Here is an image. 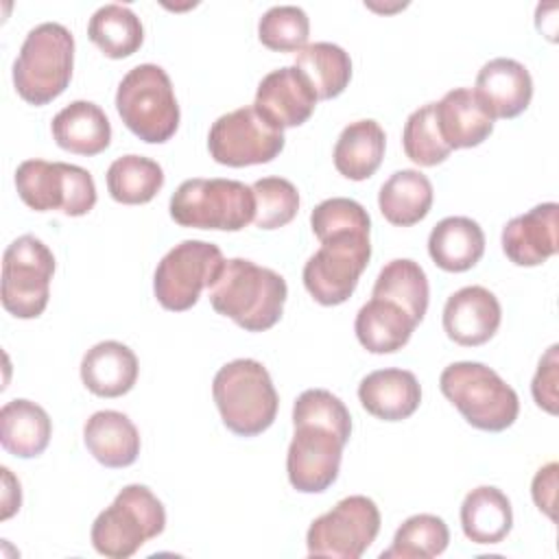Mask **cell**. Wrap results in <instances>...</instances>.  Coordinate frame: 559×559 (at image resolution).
Returning <instances> with one entry per match:
<instances>
[{"label":"cell","instance_id":"obj_11","mask_svg":"<svg viewBox=\"0 0 559 559\" xmlns=\"http://www.w3.org/2000/svg\"><path fill=\"white\" fill-rule=\"evenodd\" d=\"M223 266V251L214 242L181 240L159 260L153 275V293L166 310H190L201 290L212 288Z\"/></svg>","mask_w":559,"mask_h":559},{"label":"cell","instance_id":"obj_32","mask_svg":"<svg viewBox=\"0 0 559 559\" xmlns=\"http://www.w3.org/2000/svg\"><path fill=\"white\" fill-rule=\"evenodd\" d=\"M87 37L109 59L131 57L144 41L140 17L124 4H103L87 24Z\"/></svg>","mask_w":559,"mask_h":559},{"label":"cell","instance_id":"obj_14","mask_svg":"<svg viewBox=\"0 0 559 559\" xmlns=\"http://www.w3.org/2000/svg\"><path fill=\"white\" fill-rule=\"evenodd\" d=\"M345 441L330 428L317 424H295V435L286 454L290 485L301 493H321L341 469Z\"/></svg>","mask_w":559,"mask_h":559},{"label":"cell","instance_id":"obj_27","mask_svg":"<svg viewBox=\"0 0 559 559\" xmlns=\"http://www.w3.org/2000/svg\"><path fill=\"white\" fill-rule=\"evenodd\" d=\"M432 197V183L424 173L415 168H402L382 183L378 192V205L391 225L411 227L428 216Z\"/></svg>","mask_w":559,"mask_h":559},{"label":"cell","instance_id":"obj_3","mask_svg":"<svg viewBox=\"0 0 559 559\" xmlns=\"http://www.w3.org/2000/svg\"><path fill=\"white\" fill-rule=\"evenodd\" d=\"M72 66V33L59 22L37 24L28 31L13 63L15 92L31 105H46L66 92Z\"/></svg>","mask_w":559,"mask_h":559},{"label":"cell","instance_id":"obj_10","mask_svg":"<svg viewBox=\"0 0 559 559\" xmlns=\"http://www.w3.org/2000/svg\"><path fill=\"white\" fill-rule=\"evenodd\" d=\"M55 255L31 234L15 238L2 255V306L17 319H37L50 299Z\"/></svg>","mask_w":559,"mask_h":559},{"label":"cell","instance_id":"obj_29","mask_svg":"<svg viewBox=\"0 0 559 559\" xmlns=\"http://www.w3.org/2000/svg\"><path fill=\"white\" fill-rule=\"evenodd\" d=\"M384 146V129L376 120L365 118L349 122L334 144V166L343 177L362 181L380 168Z\"/></svg>","mask_w":559,"mask_h":559},{"label":"cell","instance_id":"obj_26","mask_svg":"<svg viewBox=\"0 0 559 559\" xmlns=\"http://www.w3.org/2000/svg\"><path fill=\"white\" fill-rule=\"evenodd\" d=\"M52 435L48 413L31 400H11L0 408V443L20 459L39 456Z\"/></svg>","mask_w":559,"mask_h":559},{"label":"cell","instance_id":"obj_4","mask_svg":"<svg viewBox=\"0 0 559 559\" xmlns=\"http://www.w3.org/2000/svg\"><path fill=\"white\" fill-rule=\"evenodd\" d=\"M441 393L478 430L500 432L513 426L520 413L518 393L487 365L461 360L439 376Z\"/></svg>","mask_w":559,"mask_h":559},{"label":"cell","instance_id":"obj_9","mask_svg":"<svg viewBox=\"0 0 559 559\" xmlns=\"http://www.w3.org/2000/svg\"><path fill=\"white\" fill-rule=\"evenodd\" d=\"M20 199L35 212L59 210L66 216H83L96 205L92 175L74 164L26 159L15 170Z\"/></svg>","mask_w":559,"mask_h":559},{"label":"cell","instance_id":"obj_24","mask_svg":"<svg viewBox=\"0 0 559 559\" xmlns=\"http://www.w3.org/2000/svg\"><path fill=\"white\" fill-rule=\"evenodd\" d=\"M90 454L105 467H129L140 454V432L120 411H98L83 426Z\"/></svg>","mask_w":559,"mask_h":559},{"label":"cell","instance_id":"obj_23","mask_svg":"<svg viewBox=\"0 0 559 559\" xmlns=\"http://www.w3.org/2000/svg\"><path fill=\"white\" fill-rule=\"evenodd\" d=\"M417 323L397 304L380 297H371L356 314L354 332L358 343L371 354H393L402 349Z\"/></svg>","mask_w":559,"mask_h":559},{"label":"cell","instance_id":"obj_41","mask_svg":"<svg viewBox=\"0 0 559 559\" xmlns=\"http://www.w3.org/2000/svg\"><path fill=\"white\" fill-rule=\"evenodd\" d=\"M557 463H548L544 467L537 469L533 485H531V493L533 500L537 504L539 511H544L550 520H555V496H557Z\"/></svg>","mask_w":559,"mask_h":559},{"label":"cell","instance_id":"obj_15","mask_svg":"<svg viewBox=\"0 0 559 559\" xmlns=\"http://www.w3.org/2000/svg\"><path fill=\"white\" fill-rule=\"evenodd\" d=\"M317 100L310 81L295 66H284L260 81L253 109L273 129L284 131L304 124L312 116Z\"/></svg>","mask_w":559,"mask_h":559},{"label":"cell","instance_id":"obj_34","mask_svg":"<svg viewBox=\"0 0 559 559\" xmlns=\"http://www.w3.org/2000/svg\"><path fill=\"white\" fill-rule=\"evenodd\" d=\"M448 524L432 513H417L402 522L393 535L391 548L382 550V559H430L448 548Z\"/></svg>","mask_w":559,"mask_h":559},{"label":"cell","instance_id":"obj_37","mask_svg":"<svg viewBox=\"0 0 559 559\" xmlns=\"http://www.w3.org/2000/svg\"><path fill=\"white\" fill-rule=\"evenodd\" d=\"M255 216L253 223L260 229H277L288 225L299 210V192L284 177H262L253 186Z\"/></svg>","mask_w":559,"mask_h":559},{"label":"cell","instance_id":"obj_2","mask_svg":"<svg viewBox=\"0 0 559 559\" xmlns=\"http://www.w3.org/2000/svg\"><path fill=\"white\" fill-rule=\"evenodd\" d=\"M212 395L223 424L238 437H255L277 417L275 384L266 367L253 358L223 365L214 376Z\"/></svg>","mask_w":559,"mask_h":559},{"label":"cell","instance_id":"obj_20","mask_svg":"<svg viewBox=\"0 0 559 559\" xmlns=\"http://www.w3.org/2000/svg\"><path fill=\"white\" fill-rule=\"evenodd\" d=\"M358 400L369 415L384 421H402L419 408L421 386L413 371L378 369L360 380Z\"/></svg>","mask_w":559,"mask_h":559},{"label":"cell","instance_id":"obj_8","mask_svg":"<svg viewBox=\"0 0 559 559\" xmlns=\"http://www.w3.org/2000/svg\"><path fill=\"white\" fill-rule=\"evenodd\" d=\"M371 229H345L323 236L321 247L304 264V286L321 306H338L352 297L371 258Z\"/></svg>","mask_w":559,"mask_h":559},{"label":"cell","instance_id":"obj_39","mask_svg":"<svg viewBox=\"0 0 559 559\" xmlns=\"http://www.w3.org/2000/svg\"><path fill=\"white\" fill-rule=\"evenodd\" d=\"M310 227L321 240L332 231L345 229H371V218L367 210L347 197H332L321 201L310 214Z\"/></svg>","mask_w":559,"mask_h":559},{"label":"cell","instance_id":"obj_33","mask_svg":"<svg viewBox=\"0 0 559 559\" xmlns=\"http://www.w3.org/2000/svg\"><path fill=\"white\" fill-rule=\"evenodd\" d=\"M164 186L162 166L144 155H122L107 168V190L124 205L148 203Z\"/></svg>","mask_w":559,"mask_h":559},{"label":"cell","instance_id":"obj_17","mask_svg":"<svg viewBox=\"0 0 559 559\" xmlns=\"http://www.w3.org/2000/svg\"><path fill=\"white\" fill-rule=\"evenodd\" d=\"M557 216L559 205L548 201L511 218L500 236L504 255L518 266L544 264L559 249Z\"/></svg>","mask_w":559,"mask_h":559},{"label":"cell","instance_id":"obj_19","mask_svg":"<svg viewBox=\"0 0 559 559\" xmlns=\"http://www.w3.org/2000/svg\"><path fill=\"white\" fill-rule=\"evenodd\" d=\"M435 120L443 142L454 151L483 144L491 135L496 118L474 90L456 87L435 103Z\"/></svg>","mask_w":559,"mask_h":559},{"label":"cell","instance_id":"obj_7","mask_svg":"<svg viewBox=\"0 0 559 559\" xmlns=\"http://www.w3.org/2000/svg\"><path fill=\"white\" fill-rule=\"evenodd\" d=\"M166 528V509L146 485H127L92 524V546L109 559L135 555Z\"/></svg>","mask_w":559,"mask_h":559},{"label":"cell","instance_id":"obj_38","mask_svg":"<svg viewBox=\"0 0 559 559\" xmlns=\"http://www.w3.org/2000/svg\"><path fill=\"white\" fill-rule=\"evenodd\" d=\"M317 424L334 430L345 443L352 437V415L341 397L325 389H308L293 404V426Z\"/></svg>","mask_w":559,"mask_h":559},{"label":"cell","instance_id":"obj_40","mask_svg":"<svg viewBox=\"0 0 559 559\" xmlns=\"http://www.w3.org/2000/svg\"><path fill=\"white\" fill-rule=\"evenodd\" d=\"M557 349L559 345H550L548 352L542 356L531 391H533V400L537 402L539 408H544L546 413L555 415L557 413Z\"/></svg>","mask_w":559,"mask_h":559},{"label":"cell","instance_id":"obj_6","mask_svg":"<svg viewBox=\"0 0 559 559\" xmlns=\"http://www.w3.org/2000/svg\"><path fill=\"white\" fill-rule=\"evenodd\" d=\"M170 218L181 227L240 231L255 216L251 186L236 179H186L170 197Z\"/></svg>","mask_w":559,"mask_h":559},{"label":"cell","instance_id":"obj_31","mask_svg":"<svg viewBox=\"0 0 559 559\" xmlns=\"http://www.w3.org/2000/svg\"><path fill=\"white\" fill-rule=\"evenodd\" d=\"M371 297L397 304L415 319V323H419L428 310L430 299L426 271L411 258L391 260L380 269Z\"/></svg>","mask_w":559,"mask_h":559},{"label":"cell","instance_id":"obj_5","mask_svg":"<svg viewBox=\"0 0 559 559\" xmlns=\"http://www.w3.org/2000/svg\"><path fill=\"white\" fill-rule=\"evenodd\" d=\"M116 109L127 129L148 144L170 140L181 116L170 76L155 63H140L122 76Z\"/></svg>","mask_w":559,"mask_h":559},{"label":"cell","instance_id":"obj_16","mask_svg":"<svg viewBox=\"0 0 559 559\" xmlns=\"http://www.w3.org/2000/svg\"><path fill=\"white\" fill-rule=\"evenodd\" d=\"M502 308L485 286H463L443 306V330L450 341L463 347L487 343L500 328Z\"/></svg>","mask_w":559,"mask_h":559},{"label":"cell","instance_id":"obj_22","mask_svg":"<svg viewBox=\"0 0 559 559\" xmlns=\"http://www.w3.org/2000/svg\"><path fill=\"white\" fill-rule=\"evenodd\" d=\"M55 142L74 155H98L111 142V124L105 111L92 100H72L50 124Z\"/></svg>","mask_w":559,"mask_h":559},{"label":"cell","instance_id":"obj_42","mask_svg":"<svg viewBox=\"0 0 559 559\" xmlns=\"http://www.w3.org/2000/svg\"><path fill=\"white\" fill-rule=\"evenodd\" d=\"M2 476H4V509H2V520L11 518L17 509H20V502H22V491H20V483L11 476V469L9 467H2Z\"/></svg>","mask_w":559,"mask_h":559},{"label":"cell","instance_id":"obj_28","mask_svg":"<svg viewBox=\"0 0 559 559\" xmlns=\"http://www.w3.org/2000/svg\"><path fill=\"white\" fill-rule=\"evenodd\" d=\"M461 526L474 544H500L513 526V509L498 487L480 485L461 504Z\"/></svg>","mask_w":559,"mask_h":559},{"label":"cell","instance_id":"obj_25","mask_svg":"<svg viewBox=\"0 0 559 559\" xmlns=\"http://www.w3.org/2000/svg\"><path fill=\"white\" fill-rule=\"evenodd\" d=\"M428 253L443 271H469L485 253L483 227L467 216L441 218L428 236Z\"/></svg>","mask_w":559,"mask_h":559},{"label":"cell","instance_id":"obj_30","mask_svg":"<svg viewBox=\"0 0 559 559\" xmlns=\"http://www.w3.org/2000/svg\"><path fill=\"white\" fill-rule=\"evenodd\" d=\"M295 68L310 81L319 100L336 98L352 79L349 55L332 41L306 44L295 52Z\"/></svg>","mask_w":559,"mask_h":559},{"label":"cell","instance_id":"obj_1","mask_svg":"<svg viewBox=\"0 0 559 559\" xmlns=\"http://www.w3.org/2000/svg\"><path fill=\"white\" fill-rule=\"evenodd\" d=\"M286 295V280L277 271L231 258L210 288V304L242 330L264 332L282 319Z\"/></svg>","mask_w":559,"mask_h":559},{"label":"cell","instance_id":"obj_12","mask_svg":"<svg viewBox=\"0 0 559 559\" xmlns=\"http://www.w3.org/2000/svg\"><path fill=\"white\" fill-rule=\"evenodd\" d=\"M380 531V509L367 496H347L312 520L306 533L310 557L358 559Z\"/></svg>","mask_w":559,"mask_h":559},{"label":"cell","instance_id":"obj_21","mask_svg":"<svg viewBox=\"0 0 559 559\" xmlns=\"http://www.w3.org/2000/svg\"><path fill=\"white\" fill-rule=\"evenodd\" d=\"M138 358L120 341H100L81 360V380L98 397H120L138 380Z\"/></svg>","mask_w":559,"mask_h":559},{"label":"cell","instance_id":"obj_35","mask_svg":"<svg viewBox=\"0 0 559 559\" xmlns=\"http://www.w3.org/2000/svg\"><path fill=\"white\" fill-rule=\"evenodd\" d=\"M402 146L411 162L417 166H437L448 159L452 148L443 142L437 120H435V103H426L415 109L402 131Z\"/></svg>","mask_w":559,"mask_h":559},{"label":"cell","instance_id":"obj_13","mask_svg":"<svg viewBox=\"0 0 559 559\" xmlns=\"http://www.w3.org/2000/svg\"><path fill=\"white\" fill-rule=\"evenodd\" d=\"M284 142V131L264 122L253 105L223 114L207 133L212 159L231 168L269 164L282 153Z\"/></svg>","mask_w":559,"mask_h":559},{"label":"cell","instance_id":"obj_18","mask_svg":"<svg viewBox=\"0 0 559 559\" xmlns=\"http://www.w3.org/2000/svg\"><path fill=\"white\" fill-rule=\"evenodd\" d=\"M474 94L493 118H515L533 98V79L520 61L496 57L478 70Z\"/></svg>","mask_w":559,"mask_h":559},{"label":"cell","instance_id":"obj_36","mask_svg":"<svg viewBox=\"0 0 559 559\" xmlns=\"http://www.w3.org/2000/svg\"><path fill=\"white\" fill-rule=\"evenodd\" d=\"M310 35V20L301 7H271L258 22V39L277 52L301 50Z\"/></svg>","mask_w":559,"mask_h":559}]
</instances>
